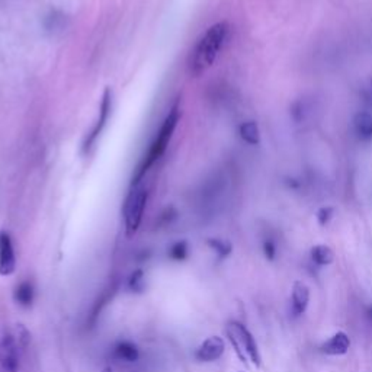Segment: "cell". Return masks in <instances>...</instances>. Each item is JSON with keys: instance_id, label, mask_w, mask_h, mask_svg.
Returning <instances> with one entry per match:
<instances>
[{"instance_id": "22", "label": "cell", "mask_w": 372, "mask_h": 372, "mask_svg": "<svg viewBox=\"0 0 372 372\" xmlns=\"http://www.w3.org/2000/svg\"><path fill=\"white\" fill-rule=\"evenodd\" d=\"M102 372H112V369L111 368H105Z\"/></svg>"}, {"instance_id": "11", "label": "cell", "mask_w": 372, "mask_h": 372, "mask_svg": "<svg viewBox=\"0 0 372 372\" xmlns=\"http://www.w3.org/2000/svg\"><path fill=\"white\" fill-rule=\"evenodd\" d=\"M112 356L120 362L133 364L140 359V349L130 341H121L114 346Z\"/></svg>"}, {"instance_id": "2", "label": "cell", "mask_w": 372, "mask_h": 372, "mask_svg": "<svg viewBox=\"0 0 372 372\" xmlns=\"http://www.w3.org/2000/svg\"><path fill=\"white\" fill-rule=\"evenodd\" d=\"M181 120V108H179V102H176L173 105V108L170 109L169 115L166 116V120L163 121L161 127H160V131L157 134V137L155 138V142L151 143L147 155L143 157L142 163H140V166L135 169L134 174H133V179H131V185L135 186L140 183V181H142L144 178V174L148 172V169L155 165V163L163 156V153H165L170 140H172V135L174 133V128L178 127V122Z\"/></svg>"}, {"instance_id": "6", "label": "cell", "mask_w": 372, "mask_h": 372, "mask_svg": "<svg viewBox=\"0 0 372 372\" xmlns=\"http://www.w3.org/2000/svg\"><path fill=\"white\" fill-rule=\"evenodd\" d=\"M111 108H112V92L111 89H105L103 96H102V102H101V108H99V118L93 127V130L89 133V135L86 137L85 143H83V153L88 155L90 148L93 147V144L96 143V140L99 138L101 133L103 131L105 125L108 122V118L111 115Z\"/></svg>"}, {"instance_id": "19", "label": "cell", "mask_w": 372, "mask_h": 372, "mask_svg": "<svg viewBox=\"0 0 372 372\" xmlns=\"http://www.w3.org/2000/svg\"><path fill=\"white\" fill-rule=\"evenodd\" d=\"M334 215V209L332 207H323L317 211V221L320 226H328Z\"/></svg>"}, {"instance_id": "9", "label": "cell", "mask_w": 372, "mask_h": 372, "mask_svg": "<svg viewBox=\"0 0 372 372\" xmlns=\"http://www.w3.org/2000/svg\"><path fill=\"white\" fill-rule=\"evenodd\" d=\"M349 347H351V339H349V336L345 332H337L328 342H324L320 346V351L326 355L339 356L347 354Z\"/></svg>"}, {"instance_id": "12", "label": "cell", "mask_w": 372, "mask_h": 372, "mask_svg": "<svg viewBox=\"0 0 372 372\" xmlns=\"http://www.w3.org/2000/svg\"><path fill=\"white\" fill-rule=\"evenodd\" d=\"M354 130L358 138L368 142L372 138V114L359 112L354 120Z\"/></svg>"}, {"instance_id": "14", "label": "cell", "mask_w": 372, "mask_h": 372, "mask_svg": "<svg viewBox=\"0 0 372 372\" xmlns=\"http://www.w3.org/2000/svg\"><path fill=\"white\" fill-rule=\"evenodd\" d=\"M15 301L18 302L19 306L22 307H29L32 302H34V298H35V291H34V285L28 281H23L21 282L16 288H15Z\"/></svg>"}, {"instance_id": "20", "label": "cell", "mask_w": 372, "mask_h": 372, "mask_svg": "<svg viewBox=\"0 0 372 372\" xmlns=\"http://www.w3.org/2000/svg\"><path fill=\"white\" fill-rule=\"evenodd\" d=\"M263 253L266 256V259L274 261L276 256V244L272 240H265L263 243Z\"/></svg>"}, {"instance_id": "21", "label": "cell", "mask_w": 372, "mask_h": 372, "mask_svg": "<svg viewBox=\"0 0 372 372\" xmlns=\"http://www.w3.org/2000/svg\"><path fill=\"white\" fill-rule=\"evenodd\" d=\"M365 98L372 103V79L369 80V85H368V88L365 89Z\"/></svg>"}, {"instance_id": "7", "label": "cell", "mask_w": 372, "mask_h": 372, "mask_svg": "<svg viewBox=\"0 0 372 372\" xmlns=\"http://www.w3.org/2000/svg\"><path fill=\"white\" fill-rule=\"evenodd\" d=\"M16 269V254L9 232L0 231V275L9 276Z\"/></svg>"}, {"instance_id": "1", "label": "cell", "mask_w": 372, "mask_h": 372, "mask_svg": "<svg viewBox=\"0 0 372 372\" xmlns=\"http://www.w3.org/2000/svg\"><path fill=\"white\" fill-rule=\"evenodd\" d=\"M230 34L227 22H218L209 27L202 37L196 41L188 57V73L192 77L201 76L211 67L223 49Z\"/></svg>"}, {"instance_id": "16", "label": "cell", "mask_w": 372, "mask_h": 372, "mask_svg": "<svg viewBox=\"0 0 372 372\" xmlns=\"http://www.w3.org/2000/svg\"><path fill=\"white\" fill-rule=\"evenodd\" d=\"M207 243H208V246L211 248L220 256V258H227V256H230V253L232 252L231 243L227 241V240L209 239Z\"/></svg>"}, {"instance_id": "4", "label": "cell", "mask_w": 372, "mask_h": 372, "mask_svg": "<svg viewBox=\"0 0 372 372\" xmlns=\"http://www.w3.org/2000/svg\"><path fill=\"white\" fill-rule=\"evenodd\" d=\"M148 192L146 188L140 185L133 186L130 194L127 195L125 202L122 207V217H124V227L128 237H133L142 226L144 209L147 205Z\"/></svg>"}, {"instance_id": "5", "label": "cell", "mask_w": 372, "mask_h": 372, "mask_svg": "<svg viewBox=\"0 0 372 372\" xmlns=\"http://www.w3.org/2000/svg\"><path fill=\"white\" fill-rule=\"evenodd\" d=\"M19 333L18 339L15 334L6 333L0 341V368L3 372H18L19 371Z\"/></svg>"}, {"instance_id": "3", "label": "cell", "mask_w": 372, "mask_h": 372, "mask_svg": "<svg viewBox=\"0 0 372 372\" xmlns=\"http://www.w3.org/2000/svg\"><path fill=\"white\" fill-rule=\"evenodd\" d=\"M226 332L231 346L235 347V351L241 362L253 364L256 368H259L261 354L252 333L239 321H230L227 324Z\"/></svg>"}, {"instance_id": "13", "label": "cell", "mask_w": 372, "mask_h": 372, "mask_svg": "<svg viewBox=\"0 0 372 372\" xmlns=\"http://www.w3.org/2000/svg\"><path fill=\"white\" fill-rule=\"evenodd\" d=\"M240 137L244 143H248L250 146H258L261 143V131L259 127L254 121H248L243 122L240 125Z\"/></svg>"}, {"instance_id": "17", "label": "cell", "mask_w": 372, "mask_h": 372, "mask_svg": "<svg viewBox=\"0 0 372 372\" xmlns=\"http://www.w3.org/2000/svg\"><path fill=\"white\" fill-rule=\"evenodd\" d=\"M188 243L186 241H176V243H173L170 249H169V258L173 259V261H185L186 258H188Z\"/></svg>"}, {"instance_id": "8", "label": "cell", "mask_w": 372, "mask_h": 372, "mask_svg": "<svg viewBox=\"0 0 372 372\" xmlns=\"http://www.w3.org/2000/svg\"><path fill=\"white\" fill-rule=\"evenodd\" d=\"M226 343L220 336H211L205 339L195 351V358L201 362H214L223 356Z\"/></svg>"}, {"instance_id": "15", "label": "cell", "mask_w": 372, "mask_h": 372, "mask_svg": "<svg viewBox=\"0 0 372 372\" xmlns=\"http://www.w3.org/2000/svg\"><path fill=\"white\" fill-rule=\"evenodd\" d=\"M311 259L314 263L320 266H328L333 263L334 261V253L329 246H324V244H319V246H314L310 252Z\"/></svg>"}, {"instance_id": "10", "label": "cell", "mask_w": 372, "mask_h": 372, "mask_svg": "<svg viewBox=\"0 0 372 372\" xmlns=\"http://www.w3.org/2000/svg\"><path fill=\"white\" fill-rule=\"evenodd\" d=\"M291 302H293V313L298 317L304 314L308 302H310V288L301 281H297L293 287V295H291Z\"/></svg>"}, {"instance_id": "18", "label": "cell", "mask_w": 372, "mask_h": 372, "mask_svg": "<svg viewBox=\"0 0 372 372\" xmlns=\"http://www.w3.org/2000/svg\"><path fill=\"white\" fill-rule=\"evenodd\" d=\"M146 285V279L143 271H135L131 274L130 279H128V288H130L133 293H143Z\"/></svg>"}]
</instances>
